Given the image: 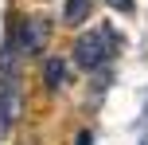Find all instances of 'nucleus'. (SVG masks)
Masks as SVG:
<instances>
[{"label":"nucleus","instance_id":"7ed1b4c3","mask_svg":"<svg viewBox=\"0 0 148 145\" xmlns=\"http://www.w3.org/2000/svg\"><path fill=\"white\" fill-rule=\"evenodd\" d=\"M47 39H51V24H47L43 16H27V20L20 24V51H23V55L43 51Z\"/></svg>","mask_w":148,"mask_h":145},{"label":"nucleus","instance_id":"0eeeda50","mask_svg":"<svg viewBox=\"0 0 148 145\" xmlns=\"http://www.w3.org/2000/svg\"><path fill=\"white\" fill-rule=\"evenodd\" d=\"M74 145H90V133H86V130H82V133H78V137H74Z\"/></svg>","mask_w":148,"mask_h":145},{"label":"nucleus","instance_id":"f03ea898","mask_svg":"<svg viewBox=\"0 0 148 145\" xmlns=\"http://www.w3.org/2000/svg\"><path fill=\"white\" fill-rule=\"evenodd\" d=\"M20 114V86H16V71H12V51H0V133L16 122Z\"/></svg>","mask_w":148,"mask_h":145},{"label":"nucleus","instance_id":"f257e3e1","mask_svg":"<svg viewBox=\"0 0 148 145\" xmlns=\"http://www.w3.org/2000/svg\"><path fill=\"white\" fill-rule=\"evenodd\" d=\"M109 55H113V31L109 28H94V31H86V35L74 43V63H78L82 71L101 67Z\"/></svg>","mask_w":148,"mask_h":145},{"label":"nucleus","instance_id":"20e7f679","mask_svg":"<svg viewBox=\"0 0 148 145\" xmlns=\"http://www.w3.org/2000/svg\"><path fill=\"white\" fill-rule=\"evenodd\" d=\"M43 83H47V90H59V86L66 83V63H62V59H51L43 67Z\"/></svg>","mask_w":148,"mask_h":145},{"label":"nucleus","instance_id":"39448f33","mask_svg":"<svg viewBox=\"0 0 148 145\" xmlns=\"http://www.w3.org/2000/svg\"><path fill=\"white\" fill-rule=\"evenodd\" d=\"M90 8H94V0H66V12H62V20H66L70 28H78V24L90 16Z\"/></svg>","mask_w":148,"mask_h":145},{"label":"nucleus","instance_id":"423d86ee","mask_svg":"<svg viewBox=\"0 0 148 145\" xmlns=\"http://www.w3.org/2000/svg\"><path fill=\"white\" fill-rule=\"evenodd\" d=\"M105 4L117 8V12H129V8H133V0H105Z\"/></svg>","mask_w":148,"mask_h":145}]
</instances>
